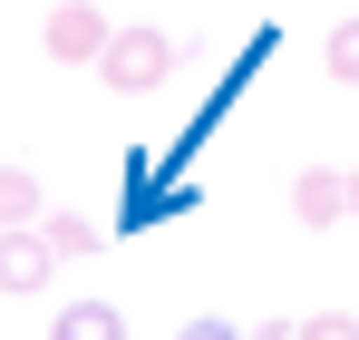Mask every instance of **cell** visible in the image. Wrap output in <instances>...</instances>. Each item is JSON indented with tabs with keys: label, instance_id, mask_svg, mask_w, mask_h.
<instances>
[{
	"label": "cell",
	"instance_id": "cell-1",
	"mask_svg": "<svg viewBox=\"0 0 359 340\" xmlns=\"http://www.w3.org/2000/svg\"><path fill=\"white\" fill-rule=\"evenodd\" d=\"M175 39H165V30H117V39H107V58H97V78H107V88H117V98H146V88H165V78H175Z\"/></svg>",
	"mask_w": 359,
	"mask_h": 340
},
{
	"label": "cell",
	"instance_id": "cell-2",
	"mask_svg": "<svg viewBox=\"0 0 359 340\" xmlns=\"http://www.w3.org/2000/svg\"><path fill=\"white\" fill-rule=\"evenodd\" d=\"M107 39H117V20L97 0H49V20H39V49L59 58V68H97Z\"/></svg>",
	"mask_w": 359,
	"mask_h": 340
},
{
	"label": "cell",
	"instance_id": "cell-3",
	"mask_svg": "<svg viewBox=\"0 0 359 340\" xmlns=\"http://www.w3.org/2000/svg\"><path fill=\"white\" fill-rule=\"evenodd\" d=\"M49 282H59L49 233H39V224H10V233H0V292H20V301H29V292H49Z\"/></svg>",
	"mask_w": 359,
	"mask_h": 340
},
{
	"label": "cell",
	"instance_id": "cell-4",
	"mask_svg": "<svg viewBox=\"0 0 359 340\" xmlns=\"http://www.w3.org/2000/svg\"><path fill=\"white\" fill-rule=\"evenodd\" d=\"M292 214L311 233H320V224H350V175H340V166H301L292 175Z\"/></svg>",
	"mask_w": 359,
	"mask_h": 340
},
{
	"label": "cell",
	"instance_id": "cell-5",
	"mask_svg": "<svg viewBox=\"0 0 359 340\" xmlns=\"http://www.w3.org/2000/svg\"><path fill=\"white\" fill-rule=\"evenodd\" d=\"M49 340H126V311L117 301H59Z\"/></svg>",
	"mask_w": 359,
	"mask_h": 340
},
{
	"label": "cell",
	"instance_id": "cell-6",
	"mask_svg": "<svg viewBox=\"0 0 359 340\" xmlns=\"http://www.w3.org/2000/svg\"><path fill=\"white\" fill-rule=\"evenodd\" d=\"M39 214H49L39 175H29V166H0V233H10V224H39Z\"/></svg>",
	"mask_w": 359,
	"mask_h": 340
},
{
	"label": "cell",
	"instance_id": "cell-7",
	"mask_svg": "<svg viewBox=\"0 0 359 340\" xmlns=\"http://www.w3.org/2000/svg\"><path fill=\"white\" fill-rule=\"evenodd\" d=\"M39 233H49V253H59V263H78V253H97V243H107L97 214H39Z\"/></svg>",
	"mask_w": 359,
	"mask_h": 340
},
{
	"label": "cell",
	"instance_id": "cell-8",
	"mask_svg": "<svg viewBox=\"0 0 359 340\" xmlns=\"http://www.w3.org/2000/svg\"><path fill=\"white\" fill-rule=\"evenodd\" d=\"M320 68H330V78H350V88H359V20H340V30L320 39Z\"/></svg>",
	"mask_w": 359,
	"mask_h": 340
},
{
	"label": "cell",
	"instance_id": "cell-9",
	"mask_svg": "<svg viewBox=\"0 0 359 340\" xmlns=\"http://www.w3.org/2000/svg\"><path fill=\"white\" fill-rule=\"evenodd\" d=\"M301 340H359V311H311Z\"/></svg>",
	"mask_w": 359,
	"mask_h": 340
},
{
	"label": "cell",
	"instance_id": "cell-10",
	"mask_svg": "<svg viewBox=\"0 0 359 340\" xmlns=\"http://www.w3.org/2000/svg\"><path fill=\"white\" fill-rule=\"evenodd\" d=\"M175 340H243V331H233V321H214V311H204V321H184Z\"/></svg>",
	"mask_w": 359,
	"mask_h": 340
},
{
	"label": "cell",
	"instance_id": "cell-11",
	"mask_svg": "<svg viewBox=\"0 0 359 340\" xmlns=\"http://www.w3.org/2000/svg\"><path fill=\"white\" fill-rule=\"evenodd\" d=\"M243 340H301V321H252Z\"/></svg>",
	"mask_w": 359,
	"mask_h": 340
},
{
	"label": "cell",
	"instance_id": "cell-12",
	"mask_svg": "<svg viewBox=\"0 0 359 340\" xmlns=\"http://www.w3.org/2000/svg\"><path fill=\"white\" fill-rule=\"evenodd\" d=\"M350 224H359V166H350Z\"/></svg>",
	"mask_w": 359,
	"mask_h": 340
}]
</instances>
